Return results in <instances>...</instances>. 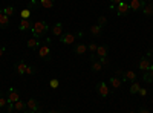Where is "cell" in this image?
<instances>
[{
	"mask_svg": "<svg viewBox=\"0 0 153 113\" xmlns=\"http://www.w3.org/2000/svg\"><path fill=\"white\" fill-rule=\"evenodd\" d=\"M49 31V24L43 20H37L35 23H32V28H31V32L35 38H42V37L46 35V32Z\"/></svg>",
	"mask_w": 153,
	"mask_h": 113,
	"instance_id": "6da1fadb",
	"label": "cell"
},
{
	"mask_svg": "<svg viewBox=\"0 0 153 113\" xmlns=\"http://www.w3.org/2000/svg\"><path fill=\"white\" fill-rule=\"evenodd\" d=\"M49 41L51 40H46L45 44H42L40 47H38V57H40L42 60H45V61H49L51 58H52V47L49 46Z\"/></svg>",
	"mask_w": 153,
	"mask_h": 113,
	"instance_id": "7a4b0ae2",
	"label": "cell"
},
{
	"mask_svg": "<svg viewBox=\"0 0 153 113\" xmlns=\"http://www.w3.org/2000/svg\"><path fill=\"white\" fill-rule=\"evenodd\" d=\"M83 34H74V32H65L60 37V41L63 44H74L76 41V37H81Z\"/></svg>",
	"mask_w": 153,
	"mask_h": 113,
	"instance_id": "3957f363",
	"label": "cell"
},
{
	"mask_svg": "<svg viewBox=\"0 0 153 113\" xmlns=\"http://www.w3.org/2000/svg\"><path fill=\"white\" fill-rule=\"evenodd\" d=\"M115 12H117V16H120V17L129 16V12H132V11H130V6H129V2H121V3H118Z\"/></svg>",
	"mask_w": 153,
	"mask_h": 113,
	"instance_id": "277c9868",
	"label": "cell"
},
{
	"mask_svg": "<svg viewBox=\"0 0 153 113\" xmlns=\"http://www.w3.org/2000/svg\"><path fill=\"white\" fill-rule=\"evenodd\" d=\"M97 93L101 96V98H107L109 93H110V89H109V86L104 83V81H100L97 84Z\"/></svg>",
	"mask_w": 153,
	"mask_h": 113,
	"instance_id": "5b68a950",
	"label": "cell"
},
{
	"mask_svg": "<svg viewBox=\"0 0 153 113\" xmlns=\"http://www.w3.org/2000/svg\"><path fill=\"white\" fill-rule=\"evenodd\" d=\"M6 98H8V103L14 104V103H17L19 99H20V93H19V90H17V89L11 87V89L6 92Z\"/></svg>",
	"mask_w": 153,
	"mask_h": 113,
	"instance_id": "8992f818",
	"label": "cell"
},
{
	"mask_svg": "<svg viewBox=\"0 0 153 113\" xmlns=\"http://www.w3.org/2000/svg\"><path fill=\"white\" fill-rule=\"evenodd\" d=\"M147 2L146 0H129V6H130V11L133 12H138V11H143L144 5Z\"/></svg>",
	"mask_w": 153,
	"mask_h": 113,
	"instance_id": "52a82bcc",
	"label": "cell"
},
{
	"mask_svg": "<svg viewBox=\"0 0 153 113\" xmlns=\"http://www.w3.org/2000/svg\"><path fill=\"white\" fill-rule=\"evenodd\" d=\"M26 67H28V64L25 60H19L14 64V70H16L17 75H26Z\"/></svg>",
	"mask_w": 153,
	"mask_h": 113,
	"instance_id": "ba28073f",
	"label": "cell"
},
{
	"mask_svg": "<svg viewBox=\"0 0 153 113\" xmlns=\"http://www.w3.org/2000/svg\"><path fill=\"white\" fill-rule=\"evenodd\" d=\"M103 64H101V61L97 58V55L95 54H92V57H91V69H92V72H101L103 70Z\"/></svg>",
	"mask_w": 153,
	"mask_h": 113,
	"instance_id": "9c48e42d",
	"label": "cell"
},
{
	"mask_svg": "<svg viewBox=\"0 0 153 113\" xmlns=\"http://www.w3.org/2000/svg\"><path fill=\"white\" fill-rule=\"evenodd\" d=\"M150 66H152V61H150V58H147V57H143L141 60L138 61V69L141 70V72H147V70L150 69Z\"/></svg>",
	"mask_w": 153,
	"mask_h": 113,
	"instance_id": "30bf717a",
	"label": "cell"
},
{
	"mask_svg": "<svg viewBox=\"0 0 153 113\" xmlns=\"http://www.w3.org/2000/svg\"><path fill=\"white\" fill-rule=\"evenodd\" d=\"M121 80H123V83H124V81L133 83V81H136V80H138V75H136V72H133V70H126V72H123Z\"/></svg>",
	"mask_w": 153,
	"mask_h": 113,
	"instance_id": "8fae6325",
	"label": "cell"
},
{
	"mask_svg": "<svg viewBox=\"0 0 153 113\" xmlns=\"http://www.w3.org/2000/svg\"><path fill=\"white\" fill-rule=\"evenodd\" d=\"M40 107H42L40 103H38L35 98H29V99H28V103H26V109H28V110H31V112H38V110H40Z\"/></svg>",
	"mask_w": 153,
	"mask_h": 113,
	"instance_id": "7c38bea8",
	"label": "cell"
},
{
	"mask_svg": "<svg viewBox=\"0 0 153 113\" xmlns=\"http://www.w3.org/2000/svg\"><path fill=\"white\" fill-rule=\"evenodd\" d=\"M63 34H65V28H63V23H60V21L55 23L54 26H52V35H54V37H58V38H60Z\"/></svg>",
	"mask_w": 153,
	"mask_h": 113,
	"instance_id": "4fadbf2b",
	"label": "cell"
},
{
	"mask_svg": "<svg viewBox=\"0 0 153 113\" xmlns=\"http://www.w3.org/2000/svg\"><path fill=\"white\" fill-rule=\"evenodd\" d=\"M109 84H110V87L113 90H118L120 87H121V84H123V80L120 78V77H110V80H109Z\"/></svg>",
	"mask_w": 153,
	"mask_h": 113,
	"instance_id": "5bb4252c",
	"label": "cell"
},
{
	"mask_svg": "<svg viewBox=\"0 0 153 113\" xmlns=\"http://www.w3.org/2000/svg\"><path fill=\"white\" fill-rule=\"evenodd\" d=\"M107 54H109V46H106V44L98 46L97 52H95L97 58H104V57H107Z\"/></svg>",
	"mask_w": 153,
	"mask_h": 113,
	"instance_id": "9a60e30c",
	"label": "cell"
},
{
	"mask_svg": "<svg viewBox=\"0 0 153 113\" xmlns=\"http://www.w3.org/2000/svg\"><path fill=\"white\" fill-rule=\"evenodd\" d=\"M86 52H87V44L78 43V44L74 46V54H76V55H84Z\"/></svg>",
	"mask_w": 153,
	"mask_h": 113,
	"instance_id": "2e32d148",
	"label": "cell"
},
{
	"mask_svg": "<svg viewBox=\"0 0 153 113\" xmlns=\"http://www.w3.org/2000/svg\"><path fill=\"white\" fill-rule=\"evenodd\" d=\"M31 28H32V23H31V20H26V18H20V21H19V29L20 31H31Z\"/></svg>",
	"mask_w": 153,
	"mask_h": 113,
	"instance_id": "e0dca14e",
	"label": "cell"
},
{
	"mask_svg": "<svg viewBox=\"0 0 153 113\" xmlns=\"http://www.w3.org/2000/svg\"><path fill=\"white\" fill-rule=\"evenodd\" d=\"M9 21H11V18L8 16H5L3 11L0 9V28H8L9 26Z\"/></svg>",
	"mask_w": 153,
	"mask_h": 113,
	"instance_id": "ac0fdd59",
	"label": "cell"
},
{
	"mask_svg": "<svg viewBox=\"0 0 153 113\" xmlns=\"http://www.w3.org/2000/svg\"><path fill=\"white\" fill-rule=\"evenodd\" d=\"M28 47L29 49H38L40 47V38H35V37H32V38H28Z\"/></svg>",
	"mask_w": 153,
	"mask_h": 113,
	"instance_id": "d6986e66",
	"label": "cell"
},
{
	"mask_svg": "<svg viewBox=\"0 0 153 113\" xmlns=\"http://www.w3.org/2000/svg\"><path fill=\"white\" fill-rule=\"evenodd\" d=\"M89 32H91L94 37H101V34H103V28H101L100 24H94V26H91Z\"/></svg>",
	"mask_w": 153,
	"mask_h": 113,
	"instance_id": "ffe728a7",
	"label": "cell"
},
{
	"mask_svg": "<svg viewBox=\"0 0 153 113\" xmlns=\"http://www.w3.org/2000/svg\"><path fill=\"white\" fill-rule=\"evenodd\" d=\"M37 3L40 5L42 8H45V9H51V8H54L55 0H38Z\"/></svg>",
	"mask_w": 153,
	"mask_h": 113,
	"instance_id": "44dd1931",
	"label": "cell"
},
{
	"mask_svg": "<svg viewBox=\"0 0 153 113\" xmlns=\"http://www.w3.org/2000/svg\"><path fill=\"white\" fill-rule=\"evenodd\" d=\"M141 12H143V14H144V16H147V17H150V16H153V3H146Z\"/></svg>",
	"mask_w": 153,
	"mask_h": 113,
	"instance_id": "7402d4cb",
	"label": "cell"
},
{
	"mask_svg": "<svg viewBox=\"0 0 153 113\" xmlns=\"http://www.w3.org/2000/svg\"><path fill=\"white\" fill-rule=\"evenodd\" d=\"M143 80H144L146 83H152V81H153V64L150 66V69H149L147 72H144Z\"/></svg>",
	"mask_w": 153,
	"mask_h": 113,
	"instance_id": "603a6c76",
	"label": "cell"
},
{
	"mask_svg": "<svg viewBox=\"0 0 153 113\" xmlns=\"http://www.w3.org/2000/svg\"><path fill=\"white\" fill-rule=\"evenodd\" d=\"M139 89H141V84H139V81H133V83L130 84L129 92H130V95H136V93L139 92Z\"/></svg>",
	"mask_w": 153,
	"mask_h": 113,
	"instance_id": "cb8c5ba5",
	"label": "cell"
},
{
	"mask_svg": "<svg viewBox=\"0 0 153 113\" xmlns=\"http://www.w3.org/2000/svg\"><path fill=\"white\" fill-rule=\"evenodd\" d=\"M2 11H3V14H5V16H8L9 18H11L12 16H14V14H16V8H14V6H11V5L5 6Z\"/></svg>",
	"mask_w": 153,
	"mask_h": 113,
	"instance_id": "d4e9b609",
	"label": "cell"
},
{
	"mask_svg": "<svg viewBox=\"0 0 153 113\" xmlns=\"http://www.w3.org/2000/svg\"><path fill=\"white\" fill-rule=\"evenodd\" d=\"M31 16H32V11H31L29 8H25V9L20 11V18H26V20H29Z\"/></svg>",
	"mask_w": 153,
	"mask_h": 113,
	"instance_id": "484cf974",
	"label": "cell"
},
{
	"mask_svg": "<svg viewBox=\"0 0 153 113\" xmlns=\"http://www.w3.org/2000/svg\"><path fill=\"white\" fill-rule=\"evenodd\" d=\"M25 109H26V103H23V101H19L17 103H14V110H17V112H23Z\"/></svg>",
	"mask_w": 153,
	"mask_h": 113,
	"instance_id": "4316f807",
	"label": "cell"
},
{
	"mask_svg": "<svg viewBox=\"0 0 153 113\" xmlns=\"http://www.w3.org/2000/svg\"><path fill=\"white\" fill-rule=\"evenodd\" d=\"M106 23H107V18H106L104 16H100V17L97 18V24H100L101 28H103V26H106Z\"/></svg>",
	"mask_w": 153,
	"mask_h": 113,
	"instance_id": "83f0119b",
	"label": "cell"
},
{
	"mask_svg": "<svg viewBox=\"0 0 153 113\" xmlns=\"http://www.w3.org/2000/svg\"><path fill=\"white\" fill-rule=\"evenodd\" d=\"M58 86H60V81L57 78H52L49 81V87H51V89H58Z\"/></svg>",
	"mask_w": 153,
	"mask_h": 113,
	"instance_id": "f1b7e54d",
	"label": "cell"
},
{
	"mask_svg": "<svg viewBox=\"0 0 153 113\" xmlns=\"http://www.w3.org/2000/svg\"><path fill=\"white\" fill-rule=\"evenodd\" d=\"M97 49H98V44H97V43H89L87 51H91L92 54H95V52H97Z\"/></svg>",
	"mask_w": 153,
	"mask_h": 113,
	"instance_id": "f546056e",
	"label": "cell"
},
{
	"mask_svg": "<svg viewBox=\"0 0 153 113\" xmlns=\"http://www.w3.org/2000/svg\"><path fill=\"white\" fill-rule=\"evenodd\" d=\"M8 104H9V103H8V98H5V96L0 98V109H6Z\"/></svg>",
	"mask_w": 153,
	"mask_h": 113,
	"instance_id": "4dcf8cb0",
	"label": "cell"
},
{
	"mask_svg": "<svg viewBox=\"0 0 153 113\" xmlns=\"http://www.w3.org/2000/svg\"><path fill=\"white\" fill-rule=\"evenodd\" d=\"M35 72H37V69H35L34 66H28V67H26V75H34Z\"/></svg>",
	"mask_w": 153,
	"mask_h": 113,
	"instance_id": "1f68e13d",
	"label": "cell"
},
{
	"mask_svg": "<svg viewBox=\"0 0 153 113\" xmlns=\"http://www.w3.org/2000/svg\"><path fill=\"white\" fill-rule=\"evenodd\" d=\"M138 95L139 96H147V89H146V87H141V89H139V92H138Z\"/></svg>",
	"mask_w": 153,
	"mask_h": 113,
	"instance_id": "d6a6232c",
	"label": "cell"
},
{
	"mask_svg": "<svg viewBox=\"0 0 153 113\" xmlns=\"http://www.w3.org/2000/svg\"><path fill=\"white\" fill-rule=\"evenodd\" d=\"M6 112H8V113H12V112H14V104L9 103V104L6 106Z\"/></svg>",
	"mask_w": 153,
	"mask_h": 113,
	"instance_id": "836d02e7",
	"label": "cell"
},
{
	"mask_svg": "<svg viewBox=\"0 0 153 113\" xmlns=\"http://www.w3.org/2000/svg\"><path fill=\"white\" fill-rule=\"evenodd\" d=\"M100 61H101V64L103 66H107L109 64V60H107V57H104V58H98Z\"/></svg>",
	"mask_w": 153,
	"mask_h": 113,
	"instance_id": "e575fe53",
	"label": "cell"
},
{
	"mask_svg": "<svg viewBox=\"0 0 153 113\" xmlns=\"http://www.w3.org/2000/svg\"><path fill=\"white\" fill-rule=\"evenodd\" d=\"M138 113H150V110H149V109H146V107H141V109L138 110Z\"/></svg>",
	"mask_w": 153,
	"mask_h": 113,
	"instance_id": "d590c367",
	"label": "cell"
},
{
	"mask_svg": "<svg viewBox=\"0 0 153 113\" xmlns=\"http://www.w3.org/2000/svg\"><path fill=\"white\" fill-rule=\"evenodd\" d=\"M5 52H6V47L5 46H0V57H3Z\"/></svg>",
	"mask_w": 153,
	"mask_h": 113,
	"instance_id": "8d00e7d4",
	"label": "cell"
},
{
	"mask_svg": "<svg viewBox=\"0 0 153 113\" xmlns=\"http://www.w3.org/2000/svg\"><path fill=\"white\" fill-rule=\"evenodd\" d=\"M121 2H123V0H110L112 5H118V3H121Z\"/></svg>",
	"mask_w": 153,
	"mask_h": 113,
	"instance_id": "74e56055",
	"label": "cell"
},
{
	"mask_svg": "<svg viewBox=\"0 0 153 113\" xmlns=\"http://www.w3.org/2000/svg\"><path fill=\"white\" fill-rule=\"evenodd\" d=\"M48 113H63L61 110H51V112H48Z\"/></svg>",
	"mask_w": 153,
	"mask_h": 113,
	"instance_id": "f35d334b",
	"label": "cell"
},
{
	"mask_svg": "<svg viewBox=\"0 0 153 113\" xmlns=\"http://www.w3.org/2000/svg\"><path fill=\"white\" fill-rule=\"evenodd\" d=\"M147 55H149V57H150V55H152V58H153V49H152V51H150V52H149V54H147Z\"/></svg>",
	"mask_w": 153,
	"mask_h": 113,
	"instance_id": "ab89813d",
	"label": "cell"
},
{
	"mask_svg": "<svg viewBox=\"0 0 153 113\" xmlns=\"http://www.w3.org/2000/svg\"><path fill=\"white\" fill-rule=\"evenodd\" d=\"M146 2H147V3H153V0H146Z\"/></svg>",
	"mask_w": 153,
	"mask_h": 113,
	"instance_id": "60d3db41",
	"label": "cell"
},
{
	"mask_svg": "<svg viewBox=\"0 0 153 113\" xmlns=\"http://www.w3.org/2000/svg\"><path fill=\"white\" fill-rule=\"evenodd\" d=\"M3 96V92H0V98H2Z\"/></svg>",
	"mask_w": 153,
	"mask_h": 113,
	"instance_id": "b9f144b4",
	"label": "cell"
},
{
	"mask_svg": "<svg viewBox=\"0 0 153 113\" xmlns=\"http://www.w3.org/2000/svg\"><path fill=\"white\" fill-rule=\"evenodd\" d=\"M35 113H43V112H42V110H38V112H35Z\"/></svg>",
	"mask_w": 153,
	"mask_h": 113,
	"instance_id": "7bdbcfd3",
	"label": "cell"
},
{
	"mask_svg": "<svg viewBox=\"0 0 153 113\" xmlns=\"http://www.w3.org/2000/svg\"><path fill=\"white\" fill-rule=\"evenodd\" d=\"M129 113H136V112H129Z\"/></svg>",
	"mask_w": 153,
	"mask_h": 113,
	"instance_id": "ee69618b",
	"label": "cell"
},
{
	"mask_svg": "<svg viewBox=\"0 0 153 113\" xmlns=\"http://www.w3.org/2000/svg\"><path fill=\"white\" fill-rule=\"evenodd\" d=\"M0 113H5V112H0Z\"/></svg>",
	"mask_w": 153,
	"mask_h": 113,
	"instance_id": "f6af8a7d",
	"label": "cell"
}]
</instances>
